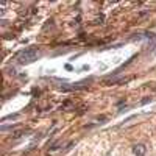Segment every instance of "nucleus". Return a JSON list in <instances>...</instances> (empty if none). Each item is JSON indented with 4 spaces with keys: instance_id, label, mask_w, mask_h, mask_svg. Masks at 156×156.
Instances as JSON below:
<instances>
[{
    "instance_id": "nucleus-2",
    "label": "nucleus",
    "mask_w": 156,
    "mask_h": 156,
    "mask_svg": "<svg viewBox=\"0 0 156 156\" xmlns=\"http://www.w3.org/2000/svg\"><path fill=\"white\" fill-rule=\"evenodd\" d=\"M131 151L134 156H145L147 154V147L144 144H136L131 147Z\"/></svg>"
},
{
    "instance_id": "nucleus-3",
    "label": "nucleus",
    "mask_w": 156,
    "mask_h": 156,
    "mask_svg": "<svg viewBox=\"0 0 156 156\" xmlns=\"http://www.w3.org/2000/svg\"><path fill=\"white\" fill-rule=\"evenodd\" d=\"M148 101H151V97H147V98H144V100H142L140 103H142V105H145V103H148Z\"/></svg>"
},
{
    "instance_id": "nucleus-1",
    "label": "nucleus",
    "mask_w": 156,
    "mask_h": 156,
    "mask_svg": "<svg viewBox=\"0 0 156 156\" xmlns=\"http://www.w3.org/2000/svg\"><path fill=\"white\" fill-rule=\"evenodd\" d=\"M36 55H37V50L36 48H25V50H22L20 53L17 55V62L19 64L33 62L36 59Z\"/></svg>"
}]
</instances>
